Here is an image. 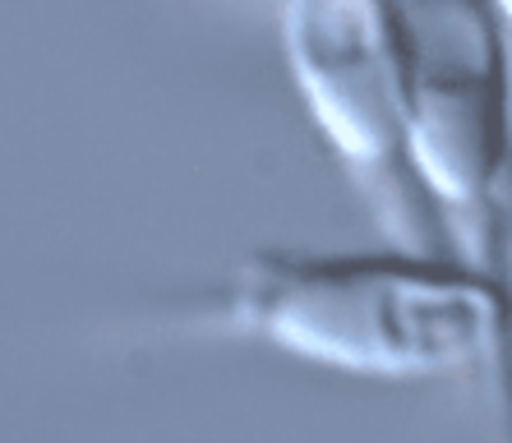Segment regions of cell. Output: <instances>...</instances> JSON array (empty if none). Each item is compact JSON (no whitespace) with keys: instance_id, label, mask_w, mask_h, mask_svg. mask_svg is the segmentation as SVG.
<instances>
[{"instance_id":"cell-1","label":"cell","mask_w":512,"mask_h":443,"mask_svg":"<svg viewBox=\"0 0 512 443\" xmlns=\"http://www.w3.org/2000/svg\"><path fill=\"white\" fill-rule=\"evenodd\" d=\"M180 324L370 384L512 370V287L453 250L254 254Z\"/></svg>"},{"instance_id":"cell-2","label":"cell","mask_w":512,"mask_h":443,"mask_svg":"<svg viewBox=\"0 0 512 443\" xmlns=\"http://www.w3.org/2000/svg\"><path fill=\"white\" fill-rule=\"evenodd\" d=\"M406 153L448 250L512 287V28L499 0H402Z\"/></svg>"},{"instance_id":"cell-3","label":"cell","mask_w":512,"mask_h":443,"mask_svg":"<svg viewBox=\"0 0 512 443\" xmlns=\"http://www.w3.org/2000/svg\"><path fill=\"white\" fill-rule=\"evenodd\" d=\"M282 42L314 125L370 194L388 240L448 250L406 153L402 0H286Z\"/></svg>"},{"instance_id":"cell-4","label":"cell","mask_w":512,"mask_h":443,"mask_svg":"<svg viewBox=\"0 0 512 443\" xmlns=\"http://www.w3.org/2000/svg\"><path fill=\"white\" fill-rule=\"evenodd\" d=\"M499 10H503V19H508V28H512V0H499Z\"/></svg>"}]
</instances>
